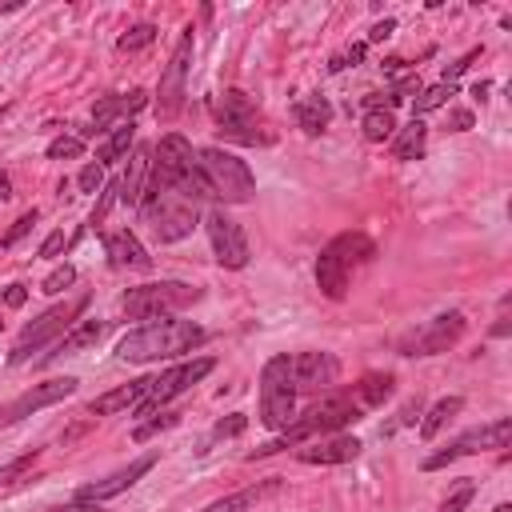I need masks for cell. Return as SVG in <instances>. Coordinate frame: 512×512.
Segmentation results:
<instances>
[{
	"label": "cell",
	"instance_id": "cell-1",
	"mask_svg": "<svg viewBox=\"0 0 512 512\" xmlns=\"http://www.w3.org/2000/svg\"><path fill=\"white\" fill-rule=\"evenodd\" d=\"M368 412V404H364V396H360V388L352 384V388H340V392H328L324 400H316L304 416H296L276 440H268L264 448H256V452H248V460H260V456H272V452H280V448H296V444H304V440H316V436H328V432H340L344 424H352V420H360Z\"/></svg>",
	"mask_w": 512,
	"mask_h": 512
},
{
	"label": "cell",
	"instance_id": "cell-2",
	"mask_svg": "<svg viewBox=\"0 0 512 512\" xmlns=\"http://www.w3.org/2000/svg\"><path fill=\"white\" fill-rule=\"evenodd\" d=\"M204 340V328L192 320H176V316H152L140 328H132L120 344L116 356L124 364H152V360H172L192 352Z\"/></svg>",
	"mask_w": 512,
	"mask_h": 512
},
{
	"label": "cell",
	"instance_id": "cell-3",
	"mask_svg": "<svg viewBox=\"0 0 512 512\" xmlns=\"http://www.w3.org/2000/svg\"><path fill=\"white\" fill-rule=\"evenodd\" d=\"M136 208H140V220L148 224V232H152L156 244H176V240L192 236V228L200 220L196 200L184 196V192H176V188H168L152 172H148V188H144V196H140Z\"/></svg>",
	"mask_w": 512,
	"mask_h": 512
},
{
	"label": "cell",
	"instance_id": "cell-4",
	"mask_svg": "<svg viewBox=\"0 0 512 512\" xmlns=\"http://www.w3.org/2000/svg\"><path fill=\"white\" fill-rule=\"evenodd\" d=\"M376 256V244L364 236V232H340L332 236L320 256H316V284L328 300H344L348 296V284H352V272L360 264H368Z\"/></svg>",
	"mask_w": 512,
	"mask_h": 512
},
{
	"label": "cell",
	"instance_id": "cell-5",
	"mask_svg": "<svg viewBox=\"0 0 512 512\" xmlns=\"http://www.w3.org/2000/svg\"><path fill=\"white\" fill-rule=\"evenodd\" d=\"M152 176H156V180H164L168 188H176V192L192 196L196 204H200L204 196H212V192H208V184H204V176H200V168H196V148H192L184 136H176V132H168V136L156 144Z\"/></svg>",
	"mask_w": 512,
	"mask_h": 512
},
{
	"label": "cell",
	"instance_id": "cell-6",
	"mask_svg": "<svg viewBox=\"0 0 512 512\" xmlns=\"http://www.w3.org/2000/svg\"><path fill=\"white\" fill-rule=\"evenodd\" d=\"M196 168H200L208 192L220 196L224 204H244L256 192V176L248 172V164L240 156L224 152V148H200L196 152Z\"/></svg>",
	"mask_w": 512,
	"mask_h": 512
},
{
	"label": "cell",
	"instance_id": "cell-7",
	"mask_svg": "<svg viewBox=\"0 0 512 512\" xmlns=\"http://www.w3.org/2000/svg\"><path fill=\"white\" fill-rule=\"evenodd\" d=\"M216 124H220V136L224 140H236V144H272L276 140L272 128L264 124L260 108L252 104V96L240 92V88L220 92V100H216Z\"/></svg>",
	"mask_w": 512,
	"mask_h": 512
},
{
	"label": "cell",
	"instance_id": "cell-8",
	"mask_svg": "<svg viewBox=\"0 0 512 512\" xmlns=\"http://www.w3.org/2000/svg\"><path fill=\"white\" fill-rule=\"evenodd\" d=\"M296 420V388L288 372V356H272L260 368V424L284 432Z\"/></svg>",
	"mask_w": 512,
	"mask_h": 512
},
{
	"label": "cell",
	"instance_id": "cell-9",
	"mask_svg": "<svg viewBox=\"0 0 512 512\" xmlns=\"http://www.w3.org/2000/svg\"><path fill=\"white\" fill-rule=\"evenodd\" d=\"M84 308H88V296H72V300H64V304H56V308L40 312L32 324H24V328H20V336H16L12 352H8V360H12V364L32 360V352H40V348H44V344H52L56 336H64V332L76 324V316H80Z\"/></svg>",
	"mask_w": 512,
	"mask_h": 512
},
{
	"label": "cell",
	"instance_id": "cell-10",
	"mask_svg": "<svg viewBox=\"0 0 512 512\" xmlns=\"http://www.w3.org/2000/svg\"><path fill=\"white\" fill-rule=\"evenodd\" d=\"M192 300H200V288L192 284H180V280H160V284H140V288H128L120 308L132 316V320H152V316H168L176 308H188Z\"/></svg>",
	"mask_w": 512,
	"mask_h": 512
},
{
	"label": "cell",
	"instance_id": "cell-11",
	"mask_svg": "<svg viewBox=\"0 0 512 512\" xmlns=\"http://www.w3.org/2000/svg\"><path fill=\"white\" fill-rule=\"evenodd\" d=\"M212 368H216V360H212V356H200V360L176 364V368H168V372H160V376H148V392H144V400L136 404V412H140V416L156 412L160 404H168L172 396H180V392H188L196 380H204Z\"/></svg>",
	"mask_w": 512,
	"mask_h": 512
},
{
	"label": "cell",
	"instance_id": "cell-12",
	"mask_svg": "<svg viewBox=\"0 0 512 512\" xmlns=\"http://www.w3.org/2000/svg\"><path fill=\"white\" fill-rule=\"evenodd\" d=\"M508 436H512V420H508V416H500V420H492V424H484V428H468V432L456 436L444 452H432V456L424 460V472H436V468H444V464H452V460H460V456H476V452H484V448H508Z\"/></svg>",
	"mask_w": 512,
	"mask_h": 512
},
{
	"label": "cell",
	"instance_id": "cell-13",
	"mask_svg": "<svg viewBox=\"0 0 512 512\" xmlns=\"http://www.w3.org/2000/svg\"><path fill=\"white\" fill-rule=\"evenodd\" d=\"M460 336H464V312H440L428 324H420L416 332H408L400 340V352L404 356H436V352H448Z\"/></svg>",
	"mask_w": 512,
	"mask_h": 512
},
{
	"label": "cell",
	"instance_id": "cell-14",
	"mask_svg": "<svg viewBox=\"0 0 512 512\" xmlns=\"http://www.w3.org/2000/svg\"><path fill=\"white\" fill-rule=\"evenodd\" d=\"M188 68H192V28H184V36H180V44H176V52H172V60H168V68H164V76H160L156 112H160L164 120H172V116L180 112V104H184Z\"/></svg>",
	"mask_w": 512,
	"mask_h": 512
},
{
	"label": "cell",
	"instance_id": "cell-15",
	"mask_svg": "<svg viewBox=\"0 0 512 512\" xmlns=\"http://www.w3.org/2000/svg\"><path fill=\"white\" fill-rule=\"evenodd\" d=\"M204 228H208V240H212V252L220 260V268H244L248 264V236L244 228L224 212V208H212L204 216Z\"/></svg>",
	"mask_w": 512,
	"mask_h": 512
},
{
	"label": "cell",
	"instance_id": "cell-16",
	"mask_svg": "<svg viewBox=\"0 0 512 512\" xmlns=\"http://www.w3.org/2000/svg\"><path fill=\"white\" fill-rule=\"evenodd\" d=\"M288 372L296 392H328L340 376V360L332 352H296L288 356Z\"/></svg>",
	"mask_w": 512,
	"mask_h": 512
},
{
	"label": "cell",
	"instance_id": "cell-17",
	"mask_svg": "<svg viewBox=\"0 0 512 512\" xmlns=\"http://www.w3.org/2000/svg\"><path fill=\"white\" fill-rule=\"evenodd\" d=\"M76 384H80L76 376H56V380H44V384L28 388L24 396H16V400L4 408L0 428H4V424L24 420V416H32V412H40V408H48V404H56V400H64V396H72V392H76Z\"/></svg>",
	"mask_w": 512,
	"mask_h": 512
},
{
	"label": "cell",
	"instance_id": "cell-18",
	"mask_svg": "<svg viewBox=\"0 0 512 512\" xmlns=\"http://www.w3.org/2000/svg\"><path fill=\"white\" fill-rule=\"evenodd\" d=\"M296 456L304 464H348V460L360 456V440L356 436H344V432H328V436H316V440L296 444Z\"/></svg>",
	"mask_w": 512,
	"mask_h": 512
},
{
	"label": "cell",
	"instance_id": "cell-19",
	"mask_svg": "<svg viewBox=\"0 0 512 512\" xmlns=\"http://www.w3.org/2000/svg\"><path fill=\"white\" fill-rule=\"evenodd\" d=\"M156 464V452H148V456H140V460H132L128 468H120V472H112V476H104V480H92V484H84L80 492H76V500H92V504H100V500H112V496H120L124 488H132L148 468Z\"/></svg>",
	"mask_w": 512,
	"mask_h": 512
},
{
	"label": "cell",
	"instance_id": "cell-20",
	"mask_svg": "<svg viewBox=\"0 0 512 512\" xmlns=\"http://www.w3.org/2000/svg\"><path fill=\"white\" fill-rule=\"evenodd\" d=\"M144 104H148V96H144L140 88L128 92V96H100V100L92 104V124H96L92 132H104V128H112V124H116V128L128 124Z\"/></svg>",
	"mask_w": 512,
	"mask_h": 512
},
{
	"label": "cell",
	"instance_id": "cell-21",
	"mask_svg": "<svg viewBox=\"0 0 512 512\" xmlns=\"http://www.w3.org/2000/svg\"><path fill=\"white\" fill-rule=\"evenodd\" d=\"M104 252H108V264L112 268H136V272H148L152 268V256L144 252V244L128 228L104 236Z\"/></svg>",
	"mask_w": 512,
	"mask_h": 512
},
{
	"label": "cell",
	"instance_id": "cell-22",
	"mask_svg": "<svg viewBox=\"0 0 512 512\" xmlns=\"http://www.w3.org/2000/svg\"><path fill=\"white\" fill-rule=\"evenodd\" d=\"M108 332V324L104 320H76L60 340H56V348L48 352V356H76V352H84V348H92V344H100V336Z\"/></svg>",
	"mask_w": 512,
	"mask_h": 512
},
{
	"label": "cell",
	"instance_id": "cell-23",
	"mask_svg": "<svg viewBox=\"0 0 512 512\" xmlns=\"http://www.w3.org/2000/svg\"><path fill=\"white\" fill-rule=\"evenodd\" d=\"M144 392H148V376H144V380H132V384H120V388H112V392H104V396H96V400L88 404V412H92V416H108V412L136 408V404L144 400Z\"/></svg>",
	"mask_w": 512,
	"mask_h": 512
},
{
	"label": "cell",
	"instance_id": "cell-24",
	"mask_svg": "<svg viewBox=\"0 0 512 512\" xmlns=\"http://www.w3.org/2000/svg\"><path fill=\"white\" fill-rule=\"evenodd\" d=\"M148 172H152V152L148 148H136L132 152V160H128V172H124V180H120V200L124 204H140V196H144V188H148Z\"/></svg>",
	"mask_w": 512,
	"mask_h": 512
},
{
	"label": "cell",
	"instance_id": "cell-25",
	"mask_svg": "<svg viewBox=\"0 0 512 512\" xmlns=\"http://www.w3.org/2000/svg\"><path fill=\"white\" fill-rule=\"evenodd\" d=\"M424 144H428V128L424 120H408L400 132H392V156L396 160H420L424 156Z\"/></svg>",
	"mask_w": 512,
	"mask_h": 512
},
{
	"label": "cell",
	"instance_id": "cell-26",
	"mask_svg": "<svg viewBox=\"0 0 512 512\" xmlns=\"http://www.w3.org/2000/svg\"><path fill=\"white\" fill-rule=\"evenodd\" d=\"M296 124L308 132V136H316V132H324L328 128V120H332V108H328V100L324 96H304V100H296Z\"/></svg>",
	"mask_w": 512,
	"mask_h": 512
},
{
	"label": "cell",
	"instance_id": "cell-27",
	"mask_svg": "<svg viewBox=\"0 0 512 512\" xmlns=\"http://www.w3.org/2000/svg\"><path fill=\"white\" fill-rule=\"evenodd\" d=\"M364 108H368V112H364V124H360V128H364V136H368V140H392V132H396L392 108H388V104H380L376 96H368V100H364Z\"/></svg>",
	"mask_w": 512,
	"mask_h": 512
},
{
	"label": "cell",
	"instance_id": "cell-28",
	"mask_svg": "<svg viewBox=\"0 0 512 512\" xmlns=\"http://www.w3.org/2000/svg\"><path fill=\"white\" fill-rule=\"evenodd\" d=\"M268 492H276V480H264V484H256V488H244V492H232V496H224V500H212L204 512H248L260 496H268Z\"/></svg>",
	"mask_w": 512,
	"mask_h": 512
},
{
	"label": "cell",
	"instance_id": "cell-29",
	"mask_svg": "<svg viewBox=\"0 0 512 512\" xmlns=\"http://www.w3.org/2000/svg\"><path fill=\"white\" fill-rule=\"evenodd\" d=\"M460 408H464V400H460V396H444V400H436V404L428 408L424 424H420V436H424V440H432V436H436V432H440V428H444Z\"/></svg>",
	"mask_w": 512,
	"mask_h": 512
},
{
	"label": "cell",
	"instance_id": "cell-30",
	"mask_svg": "<svg viewBox=\"0 0 512 512\" xmlns=\"http://www.w3.org/2000/svg\"><path fill=\"white\" fill-rule=\"evenodd\" d=\"M132 136H136V128H132V124L112 128V136H104V140H100V148H96V164H112V160H120V156L132 148Z\"/></svg>",
	"mask_w": 512,
	"mask_h": 512
},
{
	"label": "cell",
	"instance_id": "cell-31",
	"mask_svg": "<svg viewBox=\"0 0 512 512\" xmlns=\"http://www.w3.org/2000/svg\"><path fill=\"white\" fill-rule=\"evenodd\" d=\"M356 388H360V396H364V404H368V408H376V404H384V400L392 396V376H380V372H368V376H364V380H360Z\"/></svg>",
	"mask_w": 512,
	"mask_h": 512
},
{
	"label": "cell",
	"instance_id": "cell-32",
	"mask_svg": "<svg viewBox=\"0 0 512 512\" xmlns=\"http://www.w3.org/2000/svg\"><path fill=\"white\" fill-rule=\"evenodd\" d=\"M156 40V28L152 24H136V28H128L120 40H116V48L120 52H140V48H148Z\"/></svg>",
	"mask_w": 512,
	"mask_h": 512
},
{
	"label": "cell",
	"instance_id": "cell-33",
	"mask_svg": "<svg viewBox=\"0 0 512 512\" xmlns=\"http://www.w3.org/2000/svg\"><path fill=\"white\" fill-rule=\"evenodd\" d=\"M448 96H452V84H436V88H424V92L416 96V104H412V112H416V120H420L424 112H432V108H440V104H448Z\"/></svg>",
	"mask_w": 512,
	"mask_h": 512
},
{
	"label": "cell",
	"instance_id": "cell-34",
	"mask_svg": "<svg viewBox=\"0 0 512 512\" xmlns=\"http://www.w3.org/2000/svg\"><path fill=\"white\" fill-rule=\"evenodd\" d=\"M84 152V140L80 136H56L48 144V160H76Z\"/></svg>",
	"mask_w": 512,
	"mask_h": 512
},
{
	"label": "cell",
	"instance_id": "cell-35",
	"mask_svg": "<svg viewBox=\"0 0 512 512\" xmlns=\"http://www.w3.org/2000/svg\"><path fill=\"white\" fill-rule=\"evenodd\" d=\"M76 280V268L72 264H60V268H52L48 276H44V284H40V292H48V296H56V292H64L68 284Z\"/></svg>",
	"mask_w": 512,
	"mask_h": 512
},
{
	"label": "cell",
	"instance_id": "cell-36",
	"mask_svg": "<svg viewBox=\"0 0 512 512\" xmlns=\"http://www.w3.org/2000/svg\"><path fill=\"white\" fill-rule=\"evenodd\" d=\"M472 496H476V484H472V480H460V484L452 488V496L440 504V512H464Z\"/></svg>",
	"mask_w": 512,
	"mask_h": 512
},
{
	"label": "cell",
	"instance_id": "cell-37",
	"mask_svg": "<svg viewBox=\"0 0 512 512\" xmlns=\"http://www.w3.org/2000/svg\"><path fill=\"white\" fill-rule=\"evenodd\" d=\"M244 428H248V416H244V412H232V416L216 420V428H212V440H228V436H240Z\"/></svg>",
	"mask_w": 512,
	"mask_h": 512
},
{
	"label": "cell",
	"instance_id": "cell-38",
	"mask_svg": "<svg viewBox=\"0 0 512 512\" xmlns=\"http://www.w3.org/2000/svg\"><path fill=\"white\" fill-rule=\"evenodd\" d=\"M76 184H80V192H96V188H104V164H84L80 176H76Z\"/></svg>",
	"mask_w": 512,
	"mask_h": 512
},
{
	"label": "cell",
	"instance_id": "cell-39",
	"mask_svg": "<svg viewBox=\"0 0 512 512\" xmlns=\"http://www.w3.org/2000/svg\"><path fill=\"white\" fill-rule=\"evenodd\" d=\"M32 224H36V208H32V212H24V216H20V220H16V224H12V228L0 236V244H4V248H12V244H16V240H20V236H24Z\"/></svg>",
	"mask_w": 512,
	"mask_h": 512
},
{
	"label": "cell",
	"instance_id": "cell-40",
	"mask_svg": "<svg viewBox=\"0 0 512 512\" xmlns=\"http://www.w3.org/2000/svg\"><path fill=\"white\" fill-rule=\"evenodd\" d=\"M32 460H36V452H32V456H20V460H12V464H4V468H0V484H16V480L32 468Z\"/></svg>",
	"mask_w": 512,
	"mask_h": 512
},
{
	"label": "cell",
	"instance_id": "cell-41",
	"mask_svg": "<svg viewBox=\"0 0 512 512\" xmlns=\"http://www.w3.org/2000/svg\"><path fill=\"white\" fill-rule=\"evenodd\" d=\"M68 244H72V236H64V232H52V236L40 244V256H44V260H52V256H60Z\"/></svg>",
	"mask_w": 512,
	"mask_h": 512
},
{
	"label": "cell",
	"instance_id": "cell-42",
	"mask_svg": "<svg viewBox=\"0 0 512 512\" xmlns=\"http://www.w3.org/2000/svg\"><path fill=\"white\" fill-rule=\"evenodd\" d=\"M172 424H176V416H156V420H148V424H140V428H136L132 436H136V440H148L152 432H160V428H172Z\"/></svg>",
	"mask_w": 512,
	"mask_h": 512
},
{
	"label": "cell",
	"instance_id": "cell-43",
	"mask_svg": "<svg viewBox=\"0 0 512 512\" xmlns=\"http://www.w3.org/2000/svg\"><path fill=\"white\" fill-rule=\"evenodd\" d=\"M0 300H4L8 308H20V304L28 300V288H24V284H8V288L0 292Z\"/></svg>",
	"mask_w": 512,
	"mask_h": 512
},
{
	"label": "cell",
	"instance_id": "cell-44",
	"mask_svg": "<svg viewBox=\"0 0 512 512\" xmlns=\"http://www.w3.org/2000/svg\"><path fill=\"white\" fill-rule=\"evenodd\" d=\"M476 56H480V52H468V56H460V60H456V64H444V84H448V80H452V76H460V72H464V68H468V64H472V60H476Z\"/></svg>",
	"mask_w": 512,
	"mask_h": 512
},
{
	"label": "cell",
	"instance_id": "cell-45",
	"mask_svg": "<svg viewBox=\"0 0 512 512\" xmlns=\"http://www.w3.org/2000/svg\"><path fill=\"white\" fill-rule=\"evenodd\" d=\"M360 56H364V44H356V48H352V52H344V56H336V60H332V72H340V68H348V64H356Z\"/></svg>",
	"mask_w": 512,
	"mask_h": 512
},
{
	"label": "cell",
	"instance_id": "cell-46",
	"mask_svg": "<svg viewBox=\"0 0 512 512\" xmlns=\"http://www.w3.org/2000/svg\"><path fill=\"white\" fill-rule=\"evenodd\" d=\"M448 120H452V132H464V128H472V112H464V108H456Z\"/></svg>",
	"mask_w": 512,
	"mask_h": 512
},
{
	"label": "cell",
	"instance_id": "cell-47",
	"mask_svg": "<svg viewBox=\"0 0 512 512\" xmlns=\"http://www.w3.org/2000/svg\"><path fill=\"white\" fill-rule=\"evenodd\" d=\"M52 512H100V504H92V500H72V504L52 508Z\"/></svg>",
	"mask_w": 512,
	"mask_h": 512
},
{
	"label": "cell",
	"instance_id": "cell-48",
	"mask_svg": "<svg viewBox=\"0 0 512 512\" xmlns=\"http://www.w3.org/2000/svg\"><path fill=\"white\" fill-rule=\"evenodd\" d=\"M392 28H396V20H384V24H376V28H372V40H384Z\"/></svg>",
	"mask_w": 512,
	"mask_h": 512
},
{
	"label": "cell",
	"instance_id": "cell-49",
	"mask_svg": "<svg viewBox=\"0 0 512 512\" xmlns=\"http://www.w3.org/2000/svg\"><path fill=\"white\" fill-rule=\"evenodd\" d=\"M8 192H12V184H8V176L0 172V200H8Z\"/></svg>",
	"mask_w": 512,
	"mask_h": 512
},
{
	"label": "cell",
	"instance_id": "cell-50",
	"mask_svg": "<svg viewBox=\"0 0 512 512\" xmlns=\"http://www.w3.org/2000/svg\"><path fill=\"white\" fill-rule=\"evenodd\" d=\"M16 8H20V4H0V12H16Z\"/></svg>",
	"mask_w": 512,
	"mask_h": 512
},
{
	"label": "cell",
	"instance_id": "cell-51",
	"mask_svg": "<svg viewBox=\"0 0 512 512\" xmlns=\"http://www.w3.org/2000/svg\"><path fill=\"white\" fill-rule=\"evenodd\" d=\"M496 512H512V504H496Z\"/></svg>",
	"mask_w": 512,
	"mask_h": 512
}]
</instances>
